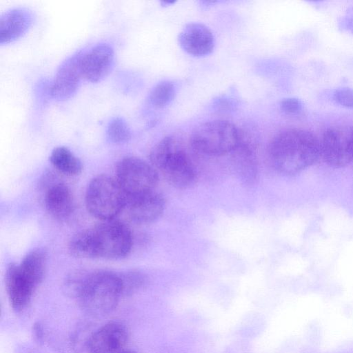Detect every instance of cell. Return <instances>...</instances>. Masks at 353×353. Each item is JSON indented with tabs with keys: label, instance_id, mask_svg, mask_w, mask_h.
Listing matches in <instances>:
<instances>
[{
	"label": "cell",
	"instance_id": "d4e9b609",
	"mask_svg": "<svg viewBox=\"0 0 353 353\" xmlns=\"http://www.w3.org/2000/svg\"><path fill=\"white\" fill-rule=\"evenodd\" d=\"M280 108L286 114L294 115L300 113L303 108L301 100L295 97L283 99L280 103Z\"/></svg>",
	"mask_w": 353,
	"mask_h": 353
},
{
	"label": "cell",
	"instance_id": "44dd1931",
	"mask_svg": "<svg viewBox=\"0 0 353 353\" xmlns=\"http://www.w3.org/2000/svg\"><path fill=\"white\" fill-rule=\"evenodd\" d=\"M176 88L170 81H162L156 84L149 94L150 103L158 108L168 105L174 98Z\"/></svg>",
	"mask_w": 353,
	"mask_h": 353
},
{
	"label": "cell",
	"instance_id": "5b68a950",
	"mask_svg": "<svg viewBox=\"0 0 353 353\" xmlns=\"http://www.w3.org/2000/svg\"><path fill=\"white\" fill-rule=\"evenodd\" d=\"M126 199L116 179L105 174L92 179L85 192L88 211L101 221L114 219L125 208Z\"/></svg>",
	"mask_w": 353,
	"mask_h": 353
},
{
	"label": "cell",
	"instance_id": "52a82bcc",
	"mask_svg": "<svg viewBox=\"0 0 353 353\" xmlns=\"http://www.w3.org/2000/svg\"><path fill=\"white\" fill-rule=\"evenodd\" d=\"M116 180L126 197L154 190L159 173L151 163L136 157H126L116 166Z\"/></svg>",
	"mask_w": 353,
	"mask_h": 353
},
{
	"label": "cell",
	"instance_id": "2e32d148",
	"mask_svg": "<svg viewBox=\"0 0 353 353\" xmlns=\"http://www.w3.org/2000/svg\"><path fill=\"white\" fill-rule=\"evenodd\" d=\"M45 206L54 218H68L74 210V199L70 188L64 183H57L48 188L44 198Z\"/></svg>",
	"mask_w": 353,
	"mask_h": 353
},
{
	"label": "cell",
	"instance_id": "6da1fadb",
	"mask_svg": "<svg viewBox=\"0 0 353 353\" xmlns=\"http://www.w3.org/2000/svg\"><path fill=\"white\" fill-rule=\"evenodd\" d=\"M268 152L270 162L275 170L292 175L318 161L321 157L320 141L308 130L287 129L272 138Z\"/></svg>",
	"mask_w": 353,
	"mask_h": 353
},
{
	"label": "cell",
	"instance_id": "d6986e66",
	"mask_svg": "<svg viewBox=\"0 0 353 353\" xmlns=\"http://www.w3.org/2000/svg\"><path fill=\"white\" fill-rule=\"evenodd\" d=\"M50 161L59 172L68 176H77L83 169L80 159L64 146L55 148L50 154Z\"/></svg>",
	"mask_w": 353,
	"mask_h": 353
},
{
	"label": "cell",
	"instance_id": "3957f363",
	"mask_svg": "<svg viewBox=\"0 0 353 353\" xmlns=\"http://www.w3.org/2000/svg\"><path fill=\"white\" fill-rule=\"evenodd\" d=\"M122 295L119 274L101 270L88 272L75 298L85 312L101 316L112 312Z\"/></svg>",
	"mask_w": 353,
	"mask_h": 353
},
{
	"label": "cell",
	"instance_id": "4316f807",
	"mask_svg": "<svg viewBox=\"0 0 353 353\" xmlns=\"http://www.w3.org/2000/svg\"><path fill=\"white\" fill-rule=\"evenodd\" d=\"M120 353H137V352L134 351H132V350H126V351H122Z\"/></svg>",
	"mask_w": 353,
	"mask_h": 353
},
{
	"label": "cell",
	"instance_id": "9c48e42d",
	"mask_svg": "<svg viewBox=\"0 0 353 353\" xmlns=\"http://www.w3.org/2000/svg\"><path fill=\"white\" fill-rule=\"evenodd\" d=\"M82 52L68 57L57 70L50 87V94L54 99L67 100L78 90L83 79L81 70Z\"/></svg>",
	"mask_w": 353,
	"mask_h": 353
},
{
	"label": "cell",
	"instance_id": "9a60e30c",
	"mask_svg": "<svg viewBox=\"0 0 353 353\" xmlns=\"http://www.w3.org/2000/svg\"><path fill=\"white\" fill-rule=\"evenodd\" d=\"M33 20L31 11L25 8L9 9L0 17V44H8L22 37Z\"/></svg>",
	"mask_w": 353,
	"mask_h": 353
},
{
	"label": "cell",
	"instance_id": "7402d4cb",
	"mask_svg": "<svg viewBox=\"0 0 353 353\" xmlns=\"http://www.w3.org/2000/svg\"><path fill=\"white\" fill-rule=\"evenodd\" d=\"M123 294H132L142 289L148 283L147 276L137 270L119 274Z\"/></svg>",
	"mask_w": 353,
	"mask_h": 353
},
{
	"label": "cell",
	"instance_id": "7c38bea8",
	"mask_svg": "<svg viewBox=\"0 0 353 353\" xmlns=\"http://www.w3.org/2000/svg\"><path fill=\"white\" fill-rule=\"evenodd\" d=\"M165 207L164 197L155 190L128 196L125 208L130 219L145 224L157 220Z\"/></svg>",
	"mask_w": 353,
	"mask_h": 353
},
{
	"label": "cell",
	"instance_id": "8fae6325",
	"mask_svg": "<svg viewBox=\"0 0 353 353\" xmlns=\"http://www.w3.org/2000/svg\"><path fill=\"white\" fill-rule=\"evenodd\" d=\"M128 336L124 324L119 321L108 322L91 334L86 347L89 353H120Z\"/></svg>",
	"mask_w": 353,
	"mask_h": 353
},
{
	"label": "cell",
	"instance_id": "603a6c76",
	"mask_svg": "<svg viewBox=\"0 0 353 353\" xmlns=\"http://www.w3.org/2000/svg\"><path fill=\"white\" fill-rule=\"evenodd\" d=\"M107 137L113 143H124L131 139L130 127L123 119L117 117L111 120L107 128Z\"/></svg>",
	"mask_w": 353,
	"mask_h": 353
},
{
	"label": "cell",
	"instance_id": "cb8c5ba5",
	"mask_svg": "<svg viewBox=\"0 0 353 353\" xmlns=\"http://www.w3.org/2000/svg\"><path fill=\"white\" fill-rule=\"evenodd\" d=\"M332 99L341 106L353 108V90L350 88L336 89L333 92Z\"/></svg>",
	"mask_w": 353,
	"mask_h": 353
},
{
	"label": "cell",
	"instance_id": "ba28073f",
	"mask_svg": "<svg viewBox=\"0 0 353 353\" xmlns=\"http://www.w3.org/2000/svg\"><path fill=\"white\" fill-rule=\"evenodd\" d=\"M321 157L332 167L341 168L353 162V128L332 126L320 141Z\"/></svg>",
	"mask_w": 353,
	"mask_h": 353
},
{
	"label": "cell",
	"instance_id": "ac0fdd59",
	"mask_svg": "<svg viewBox=\"0 0 353 353\" xmlns=\"http://www.w3.org/2000/svg\"><path fill=\"white\" fill-rule=\"evenodd\" d=\"M19 267L21 272L37 287L43 281L47 265V255L41 248L28 252Z\"/></svg>",
	"mask_w": 353,
	"mask_h": 353
},
{
	"label": "cell",
	"instance_id": "ffe728a7",
	"mask_svg": "<svg viewBox=\"0 0 353 353\" xmlns=\"http://www.w3.org/2000/svg\"><path fill=\"white\" fill-rule=\"evenodd\" d=\"M68 249L70 254L77 258H97L91 228L73 235L68 242Z\"/></svg>",
	"mask_w": 353,
	"mask_h": 353
},
{
	"label": "cell",
	"instance_id": "30bf717a",
	"mask_svg": "<svg viewBox=\"0 0 353 353\" xmlns=\"http://www.w3.org/2000/svg\"><path fill=\"white\" fill-rule=\"evenodd\" d=\"M114 63V52L108 43H99L83 51L81 57L83 79L92 83L101 81L110 72Z\"/></svg>",
	"mask_w": 353,
	"mask_h": 353
},
{
	"label": "cell",
	"instance_id": "277c9868",
	"mask_svg": "<svg viewBox=\"0 0 353 353\" xmlns=\"http://www.w3.org/2000/svg\"><path fill=\"white\" fill-rule=\"evenodd\" d=\"M241 140L235 125L225 120H213L197 126L190 136V143L200 154L219 157L232 153Z\"/></svg>",
	"mask_w": 353,
	"mask_h": 353
},
{
	"label": "cell",
	"instance_id": "e0dca14e",
	"mask_svg": "<svg viewBox=\"0 0 353 353\" xmlns=\"http://www.w3.org/2000/svg\"><path fill=\"white\" fill-rule=\"evenodd\" d=\"M232 153L234 154V168L239 179L248 184L255 182L259 171L252 148L245 145L242 139Z\"/></svg>",
	"mask_w": 353,
	"mask_h": 353
},
{
	"label": "cell",
	"instance_id": "4fadbf2b",
	"mask_svg": "<svg viewBox=\"0 0 353 353\" xmlns=\"http://www.w3.org/2000/svg\"><path fill=\"white\" fill-rule=\"evenodd\" d=\"M6 289L12 308L23 310L30 303L37 288L20 270L19 265L10 263L5 276Z\"/></svg>",
	"mask_w": 353,
	"mask_h": 353
},
{
	"label": "cell",
	"instance_id": "5bb4252c",
	"mask_svg": "<svg viewBox=\"0 0 353 353\" xmlns=\"http://www.w3.org/2000/svg\"><path fill=\"white\" fill-rule=\"evenodd\" d=\"M178 41L181 48L194 57L210 54L215 46L212 31L200 23L186 24L180 32Z\"/></svg>",
	"mask_w": 353,
	"mask_h": 353
},
{
	"label": "cell",
	"instance_id": "484cf974",
	"mask_svg": "<svg viewBox=\"0 0 353 353\" xmlns=\"http://www.w3.org/2000/svg\"><path fill=\"white\" fill-rule=\"evenodd\" d=\"M32 331L35 339L41 341L43 337V326L39 322H36L32 327Z\"/></svg>",
	"mask_w": 353,
	"mask_h": 353
},
{
	"label": "cell",
	"instance_id": "8992f818",
	"mask_svg": "<svg viewBox=\"0 0 353 353\" xmlns=\"http://www.w3.org/2000/svg\"><path fill=\"white\" fill-rule=\"evenodd\" d=\"M97 258L116 260L125 257L132 247L130 230L114 219L101 221L91 228Z\"/></svg>",
	"mask_w": 353,
	"mask_h": 353
},
{
	"label": "cell",
	"instance_id": "7a4b0ae2",
	"mask_svg": "<svg viewBox=\"0 0 353 353\" xmlns=\"http://www.w3.org/2000/svg\"><path fill=\"white\" fill-rule=\"evenodd\" d=\"M152 165L173 187L186 189L194 184L197 171L181 142L166 137L156 143L150 153Z\"/></svg>",
	"mask_w": 353,
	"mask_h": 353
}]
</instances>
